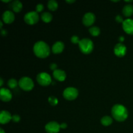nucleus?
I'll return each mask as SVG.
<instances>
[{"instance_id": "1", "label": "nucleus", "mask_w": 133, "mask_h": 133, "mask_svg": "<svg viewBox=\"0 0 133 133\" xmlns=\"http://www.w3.org/2000/svg\"><path fill=\"white\" fill-rule=\"evenodd\" d=\"M33 51L37 57L44 58L50 54V48L45 42L38 41L34 45Z\"/></svg>"}, {"instance_id": "2", "label": "nucleus", "mask_w": 133, "mask_h": 133, "mask_svg": "<svg viewBox=\"0 0 133 133\" xmlns=\"http://www.w3.org/2000/svg\"><path fill=\"white\" fill-rule=\"evenodd\" d=\"M112 115L118 122H123L128 117V111L125 107L121 104H116L112 108Z\"/></svg>"}, {"instance_id": "3", "label": "nucleus", "mask_w": 133, "mask_h": 133, "mask_svg": "<svg viewBox=\"0 0 133 133\" xmlns=\"http://www.w3.org/2000/svg\"><path fill=\"white\" fill-rule=\"evenodd\" d=\"M79 46L81 51L84 54H89L94 49L93 42L89 38L81 39L79 43Z\"/></svg>"}, {"instance_id": "4", "label": "nucleus", "mask_w": 133, "mask_h": 133, "mask_svg": "<svg viewBox=\"0 0 133 133\" xmlns=\"http://www.w3.org/2000/svg\"><path fill=\"white\" fill-rule=\"evenodd\" d=\"M19 87L25 91H30L33 88V81L29 77H23L18 82Z\"/></svg>"}, {"instance_id": "5", "label": "nucleus", "mask_w": 133, "mask_h": 133, "mask_svg": "<svg viewBox=\"0 0 133 133\" xmlns=\"http://www.w3.org/2000/svg\"><path fill=\"white\" fill-rule=\"evenodd\" d=\"M78 95H79V92L77 89L74 87H68L63 92L64 97L69 101L75 99L77 97Z\"/></svg>"}, {"instance_id": "6", "label": "nucleus", "mask_w": 133, "mask_h": 133, "mask_svg": "<svg viewBox=\"0 0 133 133\" xmlns=\"http://www.w3.org/2000/svg\"><path fill=\"white\" fill-rule=\"evenodd\" d=\"M36 80L39 84L42 86H48L51 83V77L46 72H41L36 76Z\"/></svg>"}, {"instance_id": "7", "label": "nucleus", "mask_w": 133, "mask_h": 133, "mask_svg": "<svg viewBox=\"0 0 133 133\" xmlns=\"http://www.w3.org/2000/svg\"><path fill=\"white\" fill-rule=\"evenodd\" d=\"M39 20V15L37 12H29L24 16V21L29 25H34L37 23Z\"/></svg>"}, {"instance_id": "8", "label": "nucleus", "mask_w": 133, "mask_h": 133, "mask_svg": "<svg viewBox=\"0 0 133 133\" xmlns=\"http://www.w3.org/2000/svg\"><path fill=\"white\" fill-rule=\"evenodd\" d=\"M61 129V125L56 122H50L45 126V130L48 133H58Z\"/></svg>"}, {"instance_id": "9", "label": "nucleus", "mask_w": 133, "mask_h": 133, "mask_svg": "<svg viewBox=\"0 0 133 133\" xmlns=\"http://www.w3.org/2000/svg\"><path fill=\"white\" fill-rule=\"evenodd\" d=\"M95 20H96V16H95V14L92 12L86 13L83 18V24L87 27L93 25Z\"/></svg>"}, {"instance_id": "10", "label": "nucleus", "mask_w": 133, "mask_h": 133, "mask_svg": "<svg viewBox=\"0 0 133 133\" xmlns=\"http://www.w3.org/2000/svg\"><path fill=\"white\" fill-rule=\"evenodd\" d=\"M114 53L119 57H122L125 55L127 52V48L122 43H118L115 45L114 49Z\"/></svg>"}, {"instance_id": "11", "label": "nucleus", "mask_w": 133, "mask_h": 133, "mask_svg": "<svg viewBox=\"0 0 133 133\" xmlns=\"http://www.w3.org/2000/svg\"><path fill=\"white\" fill-rule=\"evenodd\" d=\"M122 27L125 32L129 35H133V19H126L123 21L122 23Z\"/></svg>"}, {"instance_id": "12", "label": "nucleus", "mask_w": 133, "mask_h": 133, "mask_svg": "<svg viewBox=\"0 0 133 133\" xmlns=\"http://www.w3.org/2000/svg\"><path fill=\"white\" fill-rule=\"evenodd\" d=\"M12 93L9 89L5 88H1L0 90V98L3 101L8 102L12 99Z\"/></svg>"}, {"instance_id": "13", "label": "nucleus", "mask_w": 133, "mask_h": 133, "mask_svg": "<svg viewBox=\"0 0 133 133\" xmlns=\"http://www.w3.org/2000/svg\"><path fill=\"white\" fill-rule=\"evenodd\" d=\"M2 18L3 21L5 23L9 24V23H11L14 22L15 16H14V14L12 12L10 11V10H6V11L4 12L3 14Z\"/></svg>"}, {"instance_id": "14", "label": "nucleus", "mask_w": 133, "mask_h": 133, "mask_svg": "<svg viewBox=\"0 0 133 133\" xmlns=\"http://www.w3.org/2000/svg\"><path fill=\"white\" fill-rule=\"evenodd\" d=\"M12 119V116L9 112L6 110H2L0 113V123L1 124H5Z\"/></svg>"}, {"instance_id": "15", "label": "nucleus", "mask_w": 133, "mask_h": 133, "mask_svg": "<svg viewBox=\"0 0 133 133\" xmlns=\"http://www.w3.org/2000/svg\"><path fill=\"white\" fill-rule=\"evenodd\" d=\"M64 49V44L61 41H57L52 47V51L55 54H58L63 51Z\"/></svg>"}, {"instance_id": "16", "label": "nucleus", "mask_w": 133, "mask_h": 133, "mask_svg": "<svg viewBox=\"0 0 133 133\" xmlns=\"http://www.w3.org/2000/svg\"><path fill=\"white\" fill-rule=\"evenodd\" d=\"M53 77L58 81H64L66 79V74L64 71L62 70H56L53 73Z\"/></svg>"}, {"instance_id": "17", "label": "nucleus", "mask_w": 133, "mask_h": 133, "mask_svg": "<svg viewBox=\"0 0 133 133\" xmlns=\"http://www.w3.org/2000/svg\"><path fill=\"white\" fill-rule=\"evenodd\" d=\"M123 14L125 16L130 17L133 14V5L131 4H128L124 6L123 8Z\"/></svg>"}, {"instance_id": "18", "label": "nucleus", "mask_w": 133, "mask_h": 133, "mask_svg": "<svg viewBox=\"0 0 133 133\" xmlns=\"http://www.w3.org/2000/svg\"><path fill=\"white\" fill-rule=\"evenodd\" d=\"M11 7L14 12H20L22 10L23 5H22V2H20L18 0H16V1H14L12 3Z\"/></svg>"}, {"instance_id": "19", "label": "nucleus", "mask_w": 133, "mask_h": 133, "mask_svg": "<svg viewBox=\"0 0 133 133\" xmlns=\"http://www.w3.org/2000/svg\"><path fill=\"white\" fill-rule=\"evenodd\" d=\"M41 18L45 23H49L53 19V16L50 12H44L42 14Z\"/></svg>"}, {"instance_id": "20", "label": "nucleus", "mask_w": 133, "mask_h": 133, "mask_svg": "<svg viewBox=\"0 0 133 133\" xmlns=\"http://www.w3.org/2000/svg\"><path fill=\"white\" fill-rule=\"evenodd\" d=\"M113 119L111 117L108 116H104L101 118V124L104 126H109L112 123Z\"/></svg>"}, {"instance_id": "21", "label": "nucleus", "mask_w": 133, "mask_h": 133, "mask_svg": "<svg viewBox=\"0 0 133 133\" xmlns=\"http://www.w3.org/2000/svg\"><path fill=\"white\" fill-rule=\"evenodd\" d=\"M48 9L51 11H55L58 8V3L55 0H49L48 3Z\"/></svg>"}, {"instance_id": "22", "label": "nucleus", "mask_w": 133, "mask_h": 133, "mask_svg": "<svg viewBox=\"0 0 133 133\" xmlns=\"http://www.w3.org/2000/svg\"><path fill=\"white\" fill-rule=\"evenodd\" d=\"M89 32L92 36H97L100 34V29L96 26H92L89 29Z\"/></svg>"}, {"instance_id": "23", "label": "nucleus", "mask_w": 133, "mask_h": 133, "mask_svg": "<svg viewBox=\"0 0 133 133\" xmlns=\"http://www.w3.org/2000/svg\"><path fill=\"white\" fill-rule=\"evenodd\" d=\"M18 83L15 79H10L8 81V86L10 88H14L17 87Z\"/></svg>"}, {"instance_id": "24", "label": "nucleus", "mask_w": 133, "mask_h": 133, "mask_svg": "<svg viewBox=\"0 0 133 133\" xmlns=\"http://www.w3.org/2000/svg\"><path fill=\"white\" fill-rule=\"evenodd\" d=\"M48 101L50 103V105H53V106H55V105H57L58 104V99H57V97H55V96H50L48 99Z\"/></svg>"}, {"instance_id": "25", "label": "nucleus", "mask_w": 133, "mask_h": 133, "mask_svg": "<svg viewBox=\"0 0 133 133\" xmlns=\"http://www.w3.org/2000/svg\"><path fill=\"white\" fill-rule=\"evenodd\" d=\"M71 42L74 44H79L80 40H79V38L76 35H74V36H71Z\"/></svg>"}, {"instance_id": "26", "label": "nucleus", "mask_w": 133, "mask_h": 133, "mask_svg": "<svg viewBox=\"0 0 133 133\" xmlns=\"http://www.w3.org/2000/svg\"><path fill=\"white\" fill-rule=\"evenodd\" d=\"M44 9V5L42 3H39L36 5V12H42Z\"/></svg>"}, {"instance_id": "27", "label": "nucleus", "mask_w": 133, "mask_h": 133, "mask_svg": "<svg viewBox=\"0 0 133 133\" xmlns=\"http://www.w3.org/2000/svg\"><path fill=\"white\" fill-rule=\"evenodd\" d=\"M12 120L14 122H18L20 120V117L18 114H14L12 116Z\"/></svg>"}, {"instance_id": "28", "label": "nucleus", "mask_w": 133, "mask_h": 133, "mask_svg": "<svg viewBox=\"0 0 133 133\" xmlns=\"http://www.w3.org/2000/svg\"><path fill=\"white\" fill-rule=\"evenodd\" d=\"M116 20L117 22H118V23H123V18H122V16H121L120 15H118L116 17Z\"/></svg>"}, {"instance_id": "29", "label": "nucleus", "mask_w": 133, "mask_h": 133, "mask_svg": "<svg viewBox=\"0 0 133 133\" xmlns=\"http://www.w3.org/2000/svg\"><path fill=\"white\" fill-rule=\"evenodd\" d=\"M57 65L56 64H55V63L51 64L50 65L51 70H54V71H55V70H57Z\"/></svg>"}, {"instance_id": "30", "label": "nucleus", "mask_w": 133, "mask_h": 133, "mask_svg": "<svg viewBox=\"0 0 133 133\" xmlns=\"http://www.w3.org/2000/svg\"><path fill=\"white\" fill-rule=\"evenodd\" d=\"M67 126V124L66 123H62V124H61V129H66Z\"/></svg>"}, {"instance_id": "31", "label": "nucleus", "mask_w": 133, "mask_h": 133, "mask_svg": "<svg viewBox=\"0 0 133 133\" xmlns=\"http://www.w3.org/2000/svg\"><path fill=\"white\" fill-rule=\"evenodd\" d=\"M1 35H2V36H6V30H5V29H1Z\"/></svg>"}, {"instance_id": "32", "label": "nucleus", "mask_w": 133, "mask_h": 133, "mask_svg": "<svg viewBox=\"0 0 133 133\" xmlns=\"http://www.w3.org/2000/svg\"><path fill=\"white\" fill-rule=\"evenodd\" d=\"M66 2L68 3H72L75 2V0H71V1H69V0H66Z\"/></svg>"}, {"instance_id": "33", "label": "nucleus", "mask_w": 133, "mask_h": 133, "mask_svg": "<svg viewBox=\"0 0 133 133\" xmlns=\"http://www.w3.org/2000/svg\"><path fill=\"white\" fill-rule=\"evenodd\" d=\"M119 40H120V41L121 42H123V40H124V37H123V36H120V37H119Z\"/></svg>"}, {"instance_id": "34", "label": "nucleus", "mask_w": 133, "mask_h": 133, "mask_svg": "<svg viewBox=\"0 0 133 133\" xmlns=\"http://www.w3.org/2000/svg\"><path fill=\"white\" fill-rule=\"evenodd\" d=\"M0 86H1V87H2V85H3V79L2 78H1V79H0Z\"/></svg>"}, {"instance_id": "35", "label": "nucleus", "mask_w": 133, "mask_h": 133, "mask_svg": "<svg viewBox=\"0 0 133 133\" xmlns=\"http://www.w3.org/2000/svg\"><path fill=\"white\" fill-rule=\"evenodd\" d=\"M0 133H5V132L4 131V130L3 129H0Z\"/></svg>"}, {"instance_id": "36", "label": "nucleus", "mask_w": 133, "mask_h": 133, "mask_svg": "<svg viewBox=\"0 0 133 133\" xmlns=\"http://www.w3.org/2000/svg\"><path fill=\"white\" fill-rule=\"evenodd\" d=\"M2 1L3 2H5V3H7V2H10V1H4V0H2Z\"/></svg>"}, {"instance_id": "37", "label": "nucleus", "mask_w": 133, "mask_h": 133, "mask_svg": "<svg viewBox=\"0 0 133 133\" xmlns=\"http://www.w3.org/2000/svg\"><path fill=\"white\" fill-rule=\"evenodd\" d=\"M0 24H1V26H0V27H1H1H2V26H3V23H2V22H0Z\"/></svg>"}, {"instance_id": "38", "label": "nucleus", "mask_w": 133, "mask_h": 133, "mask_svg": "<svg viewBox=\"0 0 133 133\" xmlns=\"http://www.w3.org/2000/svg\"><path fill=\"white\" fill-rule=\"evenodd\" d=\"M125 2H132V0H130V1H125Z\"/></svg>"}]
</instances>
